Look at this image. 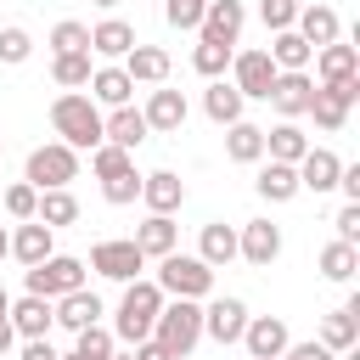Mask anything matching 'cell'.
<instances>
[{
    "label": "cell",
    "mask_w": 360,
    "mask_h": 360,
    "mask_svg": "<svg viewBox=\"0 0 360 360\" xmlns=\"http://www.w3.org/2000/svg\"><path fill=\"white\" fill-rule=\"evenodd\" d=\"M101 107L90 101V90H62L56 101H51V129H56V141L62 146H73V152H96L101 146Z\"/></svg>",
    "instance_id": "1"
},
{
    "label": "cell",
    "mask_w": 360,
    "mask_h": 360,
    "mask_svg": "<svg viewBox=\"0 0 360 360\" xmlns=\"http://www.w3.org/2000/svg\"><path fill=\"white\" fill-rule=\"evenodd\" d=\"M158 309H163V287H158V281H146V276L124 281V298H118V309H112V343H129V349H135L141 338H152Z\"/></svg>",
    "instance_id": "2"
},
{
    "label": "cell",
    "mask_w": 360,
    "mask_h": 360,
    "mask_svg": "<svg viewBox=\"0 0 360 360\" xmlns=\"http://www.w3.org/2000/svg\"><path fill=\"white\" fill-rule=\"evenodd\" d=\"M152 338H158L174 360H186V354L202 343V298H163V309H158V321H152Z\"/></svg>",
    "instance_id": "3"
},
{
    "label": "cell",
    "mask_w": 360,
    "mask_h": 360,
    "mask_svg": "<svg viewBox=\"0 0 360 360\" xmlns=\"http://www.w3.org/2000/svg\"><path fill=\"white\" fill-rule=\"evenodd\" d=\"M152 281L163 287V298H208L214 292V270L197 253H180V248L158 259V276Z\"/></svg>",
    "instance_id": "4"
},
{
    "label": "cell",
    "mask_w": 360,
    "mask_h": 360,
    "mask_svg": "<svg viewBox=\"0 0 360 360\" xmlns=\"http://www.w3.org/2000/svg\"><path fill=\"white\" fill-rule=\"evenodd\" d=\"M22 180H28L34 191L73 186V180H79V152H73V146H62V141H45V146H34V152H28Z\"/></svg>",
    "instance_id": "5"
},
{
    "label": "cell",
    "mask_w": 360,
    "mask_h": 360,
    "mask_svg": "<svg viewBox=\"0 0 360 360\" xmlns=\"http://www.w3.org/2000/svg\"><path fill=\"white\" fill-rule=\"evenodd\" d=\"M22 287L56 304L62 292L84 287V259H73V253H51V259H39V264H28V270H22Z\"/></svg>",
    "instance_id": "6"
},
{
    "label": "cell",
    "mask_w": 360,
    "mask_h": 360,
    "mask_svg": "<svg viewBox=\"0 0 360 360\" xmlns=\"http://www.w3.org/2000/svg\"><path fill=\"white\" fill-rule=\"evenodd\" d=\"M90 270H96L101 281H118V287H124V281H135V276L146 270V253H141L129 236H107V242L90 248Z\"/></svg>",
    "instance_id": "7"
},
{
    "label": "cell",
    "mask_w": 360,
    "mask_h": 360,
    "mask_svg": "<svg viewBox=\"0 0 360 360\" xmlns=\"http://www.w3.org/2000/svg\"><path fill=\"white\" fill-rule=\"evenodd\" d=\"M276 73L281 68L270 62V51H231V84L242 90V101H264Z\"/></svg>",
    "instance_id": "8"
},
{
    "label": "cell",
    "mask_w": 360,
    "mask_h": 360,
    "mask_svg": "<svg viewBox=\"0 0 360 360\" xmlns=\"http://www.w3.org/2000/svg\"><path fill=\"white\" fill-rule=\"evenodd\" d=\"M236 259H248L253 270H270V264L281 259V225H270V219H248V225L236 231Z\"/></svg>",
    "instance_id": "9"
},
{
    "label": "cell",
    "mask_w": 360,
    "mask_h": 360,
    "mask_svg": "<svg viewBox=\"0 0 360 360\" xmlns=\"http://www.w3.org/2000/svg\"><path fill=\"white\" fill-rule=\"evenodd\" d=\"M242 326H248V304L242 298H208L202 304V338H214L219 349L242 343Z\"/></svg>",
    "instance_id": "10"
},
{
    "label": "cell",
    "mask_w": 360,
    "mask_h": 360,
    "mask_svg": "<svg viewBox=\"0 0 360 360\" xmlns=\"http://www.w3.org/2000/svg\"><path fill=\"white\" fill-rule=\"evenodd\" d=\"M287 343H292V332H287L281 315H248V326H242V349H248L253 360H276Z\"/></svg>",
    "instance_id": "11"
},
{
    "label": "cell",
    "mask_w": 360,
    "mask_h": 360,
    "mask_svg": "<svg viewBox=\"0 0 360 360\" xmlns=\"http://www.w3.org/2000/svg\"><path fill=\"white\" fill-rule=\"evenodd\" d=\"M242 22H248V6H242V0H208V6H202V22H197V39L236 45V39H242Z\"/></svg>",
    "instance_id": "12"
},
{
    "label": "cell",
    "mask_w": 360,
    "mask_h": 360,
    "mask_svg": "<svg viewBox=\"0 0 360 360\" xmlns=\"http://www.w3.org/2000/svg\"><path fill=\"white\" fill-rule=\"evenodd\" d=\"M292 169H298V186L321 197V191H338V174H343V158H338L332 146H309V152H304V158H298Z\"/></svg>",
    "instance_id": "13"
},
{
    "label": "cell",
    "mask_w": 360,
    "mask_h": 360,
    "mask_svg": "<svg viewBox=\"0 0 360 360\" xmlns=\"http://www.w3.org/2000/svg\"><path fill=\"white\" fill-rule=\"evenodd\" d=\"M17 264H39V259H51L56 253V231L45 225V219H17V231H11V248H6Z\"/></svg>",
    "instance_id": "14"
},
{
    "label": "cell",
    "mask_w": 360,
    "mask_h": 360,
    "mask_svg": "<svg viewBox=\"0 0 360 360\" xmlns=\"http://www.w3.org/2000/svg\"><path fill=\"white\" fill-rule=\"evenodd\" d=\"M90 101L96 107H124V101H135V79L124 73V62H107V68H90Z\"/></svg>",
    "instance_id": "15"
},
{
    "label": "cell",
    "mask_w": 360,
    "mask_h": 360,
    "mask_svg": "<svg viewBox=\"0 0 360 360\" xmlns=\"http://www.w3.org/2000/svg\"><path fill=\"white\" fill-rule=\"evenodd\" d=\"M309 96H315V79L309 73H276V84H270V107L281 112V118H304L309 112Z\"/></svg>",
    "instance_id": "16"
},
{
    "label": "cell",
    "mask_w": 360,
    "mask_h": 360,
    "mask_svg": "<svg viewBox=\"0 0 360 360\" xmlns=\"http://www.w3.org/2000/svg\"><path fill=\"white\" fill-rule=\"evenodd\" d=\"M186 96L180 90H169V84H158L152 96H146V107H141V118H146V129H158V135H174L180 124H186Z\"/></svg>",
    "instance_id": "17"
},
{
    "label": "cell",
    "mask_w": 360,
    "mask_h": 360,
    "mask_svg": "<svg viewBox=\"0 0 360 360\" xmlns=\"http://www.w3.org/2000/svg\"><path fill=\"white\" fill-rule=\"evenodd\" d=\"M146 135H152V129H146V118H141V107H135V101H124V107H107V118H101V141H112V146L135 152Z\"/></svg>",
    "instance_id": "18"
},
{
    "label": "cell",
    "mask_w": 360,
    "mask_h": 360,
    "mask_svg": "<svg viewBox=\"0 0 360 360\" xmlns=\"http://www.w3.org/2000/svg\"><path fill=\"white\" fill-rule=\"evenodd\" d=\"M141 202H146V214H174L186 202V180L174 169H152V174H141Z\"/></svg>",
    "instance_id": "19"
},
{
    "label": "cell",
    "mask_w": 360,
    "mask_h": 360,
    "mask_svg": "<svg viewBox=\"0 0 360 360\" xmlns=\"http://www.w3.org/2000/svg\"><path fill=\"white\" fill-rule=\"evenodd\" d=\"M51 315H56V326H68V332H84V326H96L107 309H101V298H96L90 287H73V292H62V298L51 304Z\"/></svg>",
    "instance_id": "20"
},
{
    "label": "cell",
    "mask_w": 360,
    "mask_h": 360,
    "mask_svg": "<svg viewBox=\"0 0 360 360\" xmlns=\"http://www.w3.org/2000/svg\"><path fill=\"white\" fill-rule=\"evenodd\" d=\"M6 321H11V332H17V338H45V332L56 326V315H51V298H39V292H22V298H11Z\"/></svg>",
    "instance_id": "21"
},
{
    "label": "cell",
    "mask_w": 360,
    "mask_h": 360,
    "mask_svg": "<svg viewBox=\"0 0 360 360\" xmlns=\"http://www.w3.org/2000/svg\"><path fill=\"white\" fill-rule=\"evenodd\" d=\"M146 259H163V253H174L180 248V225H174V214H146L141 225H135V236H129Z\"/></svg>",
    "instance_id": "22"
},
{
    "label": "cell",
    "mask_w": 360,
    "mask_h": 360,
    "mask_svg": "<svg viewBox=\"0 0 360 360\" xmlns=\"http://www.w3.org/2000/svg\"><path fill=\"white\" fill-rule=\"evenodd\" d=\"M169 68H174V62H169L163 45H141V39H135L129 56H124V73H129L135 84H169Z\"/></svg>",
    "instance_id": "23"
},
{
    "label": "cell",
    "mask_w": 360,
    "mask_h": 360,
    "mask_svg": "<svg viewBox=\"0 0 360 360\" xmlns=\"http://www.w3.org/2000/svg\"><path fill=\"white\" fill-rule=\"evenodd\" d=\"M253 191L264 197V202H292L304 186H298V169L292 163H276V158H259V180H253Z\"/></svg>",
    "instance_id": "24"
},
{
    "label": "cell",
    "mask_w": 360,
    "mask_h": 360,
    "mask_svg": "<svg viewBox=\"0 0 360 360\" xmlns=\"http://www.w3.org/2000/svg\"><path fill=\"white\" fill-rule=\"evenodd\" d=\"M129 45H135V28H129L124 17H101V22L90 28V56L124 62V56H129Z\"/></svg>",
    "instance_id": "25"
},
{
    "label": "cell",
    "mask_w": 360,
    "mask_h": 360,
    "mask_svg": "<svg viewBox=\"0 0 360 360\" xmlns=\"http://www.w3.org/2000/svg\"><path fill=\"white\" fill-rule=\"evenodd\" d=\"M270 62H276L281 73H309V62H315V45H309L298 28H276V39H270Z\"/></svg>",
    "instance_id": "26"
},
{
    "label": "cell",
    "mask_w": 360,
    "mask_h": 360,
    "mask_svg": "<svg viewBox=\"0 0 360 360\" xmlns=\"http://www.w3.org/2000/svg\"><path fill=\"white\" fill-rule=\"evenodd\" d=\"M197 259H202L208 270H225V264L236 259V225L208 219V225H202V236H197Z\"/></svg>",
    "instance_id": "27"
},
{
    "label": "cell",
    "mask_w": 360,
    "mask_h": 360,
    "mask_svg": "<svg viewBox=\"0 0 360 360\" xmlns=\"http://www.w3.org/2000/svg\"><path fill=\"white\" fill-rule=\"evenodd\" d=\"M321 343H326L332 354H343V349L360 343V298H349L343 309H332V315L321 321Z\"/></svg>",
    "instance_id": "28"
},
{
    "label": "cell",
    "mask_w": 360,
    "mask_h": 360,
    "mask_svg": "<svg viewBox=\"0 0 360 360\" xmlns=\"http://www.w3.org/2000/svg\"><path fill=\"white\" fill-rule=\"evenodd\" d=\"M292 28H298L315 51H321V45H332V39H343V22H338V11H332V6H298Z\"/></svg>",
    "instance_id": "29"
},
{
    "label": "cell",
    "mask_w": 360,
    "mask_h": 360,
    "mask_svg": "<svg viewBox=\"0 0 360 360\" xmlns=\"http://www.w3.org/2000/svg\"><path fill=\"white\" fill-rule=\"evenodd\" d=\"M242 107H248V101H242V90H236L231 79H208V90H202V112H208L219 129H225V124H236V118H242Z\"/></svg>",
    "instance_id": "30"
},
{
    "label": "cell",
    "mask_w": 360,
    "mask_h": 360,
    "mask_svg": "<svg viewBox=\"0 0 360 360\" xmlns=\"http://www.w3.org/2000/svg\"><path fill=\"white\" fill-rule=\"evenodd\" d=\"M309 152V135L298 129V118H281L276 129H264V158H276V163H298Z\"/></svg>",
    "instance_id": "31"
},
{
    "label": "cell",
    "mask_w": 360,
    "mask_h": 360,
    "mask_svg": "<svg viewBox=\"0 0 360 360\" xmlns=\"http://www.w3.org/2000/svg\"><path fill=\"white\" fill-rule=\"evenodd\" d=\"M225 158H231V163H259V158H264V129L248 124V118L225 124Z\"/></svg>",
    "instance_id": "32"
},
{
    "label": "cell",
    "mask_w": 360,
    "mask_h": 360,
    "mask_svg": "<svg viewBox=\"0 0 360 360\" xmlns=\"http://www.w3.org/2000/svg\"><path fill=\"white\" fill-rule=\"evenodd\" d=\"M315 73H321V84L326 79H349V73H360V51L343 45V39H332V45L315 51Z\"/></svg>",
    "instance_id": "33"
},
{
    "label": "cell",
    "mask_w": 360,
    "mask_h": 360,
    "mask_svg": "<svg viewBox=\"0 0 360 360\" xmlns=\"http://www.w3.org/2000/svg\"><path fill=\"white\" fill-rule=\"evenodd\" d=\"M34 219H45L51 231H62V225H73V219H79V197H73L68 186H56V191H39V208H34Z\"/></svg>",
    "instance_id": "34"
},
{
    "label": "cell",
    "mask_w": 360,
    "mask_h": 360,
    "mask_svg": "<svg viewBox=\"0 0 360 360\" xmlns=\"http://www.w3.org/2000/svg\"><path fill=\"white\" fill-rule=\"evenodd\" d=\"M354 270H360V248H349V242L332 236V242L321 248V276L343 287V281H354Z\"/></svg>",
    "instance_id": "35"
},
{
    "label": "cell",
    "mask_w": 360,
    "mask_h": 360,
    "mask_svg": "<svg viewBox=\"0 0 360 360\" xmlns=\"http://www.w3.org/2000/svg\"><path fill=\"white\" fill-rule=\"evenodd\" d=\"M51 79H56L62 90H84V84H90V51H62V56H51Z\"/></svg>",
    "instance_id": "36"
},
{
    "label": "cell",
    "mask_w": 360,
    "mask_h": 360,
    "mask_svg": "<svg viewBox=\"0 0 360 360\" xmlns=\"http://www.w3.org/2000/svg\"><path fill=\"white\" fill-rule=\"evenodd\" d=\"M309 118H315L326 135H338V129L349 124V107H343V101H338L326 84H315V96H309Z\"/></svg>",
    "instance_id": "37"
},
{
    "label": "cell",
    "mask_w": 360,
    "mask_h": 360,
    "mask_svg": "<svg viewBox=\"0 0 360 360\" xmlns=\"http://www.w3.org/2000/svg\"><path fill=\"white\" fill-rule=\"evenodd\" d=\"M231 51H236V45H219V39H197V51H191V68H197L202 79H225V68H231Z\"/></svg>",
    "instance_id": "38"
},
{
    "label": "cell",
    "mask_w": 360,
    "mask_h": 360,
    "mask_svg": "<svg viewBox=\"0 0 360 360\" xmlns=\"http://www.w3.org/2000/svg\"><path fill=\"white\" fill-rule=\"evenodd\" d=\"M90 169H96V180H118V174H129V169H135V152H124V146L101 141V146L90 152Z\"/></svg>",
    "instance_id": "39"
},
{
    "label": "cell",
    "mask_w": 360,
    "mask_h": 360,
    "mask_svg": "<svg viewBox=\"0 0 360 360\" xmlns=\"http://www.w3.org/2000/svg\"><path fill=\"white\" fill-rule=\"evenodd\" d=\"M73 349H79L84 360H112V349H118V343H112V326H101V321H96V326H84V332H73Z\"/></svg>",
    "instance_id": "40"
},
{
    "label": "cell",
    "mask_w": 360,
    "mask_h": 360,
    "mask_svg": "<svg viewBox=\"0 0 360 360\" xmlns=\"http://www.w3.org/2000/svg\"><path fill=\"white\" fill-rule=\"evenodd\" d=\"M62 51H90V22L62 17V22L51 28V56H62Z\"/></svg>",
    "instance_id": "41"
},
{
    "label": "cell",
    "mask_w": 360,
    "mask_h": 360,
    "mask_svg": "<svg viewBox=\"0 0 360 360\" xmlns=\"http://www.w3.org/2000/svg\"><path fill=\"white\" fill-rule=\"evenodd\" d=\"M28 56H34L28 28H17V22H11V28H0V62H6V68H17V62H28Z\"/></svg>",
    "instance_id": "42"
},
{
    "label": "cell",
    "mask_w": 360,
    "mask_h": 360,
    "mask_svg": "<svg viewBox=\"0 0 360 360\" xmlns=\"http://www.w3.org/2000/svg\"><path fill=\"white\" fill-rule=\"evenodd\" d=\"M0 202H6V214H11V219H34V208H39V191H34L28 180H17V186H6V197H0Z\"/></svg>",
    "instance_id": "43"
},
{
    "label": "cell",
    "mask_w": 360,
    "mask_h": 360,
    "mask_svg": "<svg viewBox=\"0 0 360 360\" xmlns=\"http://www.w3.org/2000/svg\"><path fill=\"white\" fill-rule=\"evenodd\" d=\"M101 197H107L112 208H129V202L141 197V174L129 169V174H118V180H101Z\"/></svg>",
    "instance_id": "44"
},
{
    "label": "cell",
    "mask_w": 360,
    "mask_h": 360,
    "mask_svg": "<svg viewBox=\"0 0 360 360\" xmlns=\"http://www.w3.org/2000/svg\"><path fill=\"white\" fill-rule=\"evenodd\" d=\"M163 17H169V28H197L202 22V0H163Z\"/></svg>",
    "instance_id": "45"
},
{
    "label": "cell",
    "mask_w": 360,
    "mask_h": 360,
    "mask_svg": "<svg viewBox=\"0 0 360 360\" xmlns=\"http://www.w3.org/2000/svg\"><path fill=\"white\" fill-rule=\"evenodd\" d=\"M259 17H264V28H270V34H276V28H292L298 0H259Z\"/></svg>",
    "instance_id": "46"
},
{
    "label": "cell",
    "mask_w": 360,
    "mask_h": 360,
    "mask_svg": "<svg viewBox=\"0 0 360 360\" xmlns=\"http://www.w3.org/2000/svg\"><path fill=\"white\" fill-rule=\"evenodd\" d=\"M332 225H338V242H349V248H360V202H343Z\"/></svg>",
    "instance_id": "47"
},
{
    "label": "cell",
    "mask_w": 360,
    "mask_h": 360,
    "mask_svg": "<svg viewBox=\"0 0 360 360\" xmlns=\"http://www.w3.org/2000/svg\"><path fill=\"white\" fill-rule=\"evenodd\" d=\"M276 360H338V354H332V349H326L321 338H309V343H287V349H281Z\"/></svg>",
    "instance_id": "48"
},
{
    "label": "cell",
    "mask_w": 360,
    "mask_h": 360,
    "mask_svg": "<svg viewBox=\"0 0 360 360\" xmlns=\"http://www.w3.org/2000/svg\"><path fill=\"white\" fill-rule=\"evenodd\" d=\"M326 90H332L343 107H354V101H360V73H349V79H326Z\"/></svg>",
    "instance_id": "49"
},
{
    "label": "cell",
    "mask_w": 360,
    "mask_h": 360,
    "mask_svg": "<svg viewBox=\"0 0 360 360\" xmlns=\"http://www.w3.org/2000/svg\"><path fill=\"white\" fill-rule=\"evenodd\" d=\"M17 360H56V349H51V338H22Z\"/></svg>",
    "instance_id": "50"
},
{
    "label": "cell",
    "mask_w": 360,
    "mask_h": 360,
    "mask_svg": "<svg viewBox=\"0 0 360 360\" xmlns=\"http://www.w3.org/2000/svg\"><path fill=\"white\" fill-rule=\"evenodd\" d=\"M338 191H343L349 202H360V163H343V174H338Z\"/></svg>",
    "instance_id": "51"
},
{
    "label": "cell",
    "mask_w": 360,
    "mask_h": 360,
    "mask_svg": "<svg viewBox=\"0 0 360 360\" xmlns=\"http://www.w3.org/2000/svg\"><path fill=\"white\" fill-rule=\"evenodd\" d=\"M129 354H135V360H174V354H169V349H163L158 338H141V343H135Z\"/></svg>",
    "instance_id": "52"
},
{
    "label": "cell",
    "mask_w": 360,
    "mask_h": 360,
    "mask_svg": "<svg viewBox=\"0 0 360 360\" xmlns=\"http://www.w3.org/2000/svg\"><path fill=\"white\" fill-rule=\"evenodd\" d=\"M17 343H22V338H17V332H11V321H0V354H11V349H17Z\"/></svg>",
    "instance_id": "53"
},
{
    "label": "cell",
    "mask_w": 360,
    "mask_h": 360,
    "mask_svg": "<svg viewBox=\"0 0 360 360\" xmlns=\"http://www.w3.org/2000/svg\"><path fill=\"white\" fill-rule=\"evenodd\" d=\"M6 309H11V292H6V287H0V321H6Z\"/></svg>",
    "instance_id": "54"
},
{
    "label": "cell",
    "mask_w": 360,
    "mask_h": 360,
    "mask_svg": "<svg viewBox=\"0 0 360 360\" xmlns=\"http://www.w3.org/2000/svg\"><path fill=\"white\" fill-rule=\"evenodd\" d=\"M6 248H11V231H6V225H0V259H6Z\"/></svg>",
    "instance_id": "55"
},
{
    "label": "cell",
    "mask_w": 360,
    "mask_h": 360,
    "mask_svg": "<svg viewBox=\"0 0 360 360\" xmlns=\"http://www.w3.org/2000/svg\"><path fill=\"white\" fill-rule=\"evenodd\" d=\"M56 360H84V354H79V349H68V354H56Z\"/></svg>",
    "instance_id": "56"
},
{
    "label": "cell",
    "mask_w": 360,
    "mask_h": 360,
    "mask_svg": "<svg viewBox=\"0 0 360 360\" xmlns=\"http://www.w3.org/2000/svg\"><path fill=\"white\" fill-rule=\"evenodd\" d=\"M90 6H101V11H112V6H118V0H90Z\"/></svg>",
    "instance_id": "57"
},
{
    "label": "cell",
    "mask_w": 360,
    "mask_h": 360,
    "mask_svg": "<svg viewBox=\"0 0 360 360\" xmlns=\"http://www.w3.org/2000/svg\"><path fill=\"white\" fill-rule=\"evenodd\" d=\"M112 360H135V354H129V349H124V354H118V349H112Z\"/></svg>",
    "instance_id": "58"
},
{
    "label": "cell",
    "mask_w": 360,
    "mask_h": 360,
    "mask_svg": "<svg viewBox=\"0 0 360 360\" xmlns=\"http://www.w3.org/2000/svg\"><path fill=\"white\" fill-rule=\"evenodd\" d=\"M0 152H6V141H0Z\"/></svg>",
    "instance_id": "59"
},
{
    "label": "cell",
    "mask_w": 360,
    "mask_h": 360,
    "mask_svg": "<svg viewBox=\"0 0 360 360\" xmlns=\"http://www.w3.org/2000/svg\"><path fill=\"white\" fill-rule=\"evenodd\" d=\"M202 6H208V0H202Z\"/></svg>",
    "instance_id": "60"
}]
</instances>
